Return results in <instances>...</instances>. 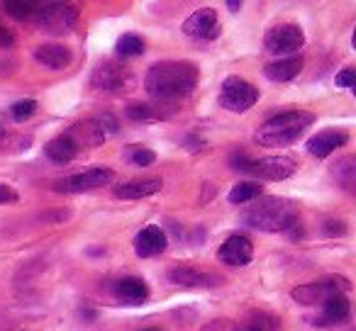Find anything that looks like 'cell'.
Listing matches in <instances>:
<instances>
[{
    "label": "cell",
    "instance_id": "35",
    "mask_svg": "<svg viewBox=\"0 0 356 331\" xmlns=\"http://www.w3.org/2000/svg\"><path fill=\"white\" fill-rule=\"evenodd\" d=\"M144 331H161V329H144Z\"/></svg>",
    "mask_w": 356,
    "mask_h": 331
},
{
    "label": "cell",
    "instance_id": "27",
    "mask_svg": "<svg viewBox=\"0 0 356 331\" xmlns=\"http://www.w3.org/2000/svg\"><path fill=\"white\" fill-rule=\"evenodd\" d=\"M124 156H127V161L129 163H134V166H152L154 161H156V153L152 151V148H147V146H127V151H124Z\"/></svg>",
    "mask_w": 356,
    "mask_h": 331
},
{
    "label": "cell",
    "instance_id": "6",
    "mask_svg": "<svg viewBox=\"0 0 356 331\" xmlns=\"http://www.w3.org/2000/svg\"><path fill=\"white\" fill-rule=\"evenodd\" d=\"M134 85V76L120 61H103L93 69L90 76V88L98 90V93H108V95H122L127 90H132Z\"/></svg>",
    "mask_w": 356,
    "mask_h": 331
},
{
    "label": "cell",
    "instance_id": "22",
    "mask_svg": "<svg viewBox=\"0 0 356 331\" xmlns=\"http://www.w3.org/2000/svg\"><path fill=\"white\" fill-rule=\"evenodd\" d=\"M166 110L168 108L163 103H134L124 110V114L132 122H159V119H166L171 114Z\"/></svg>",
    "mask_w": 356,
    "mask_h": 331
},
{
    "label": "cell",
    "instance_id": "36",
    "mask_svg": "<svg viewBox=\"0 0 356 331\" xmlns=\"http://www.w3.org/2000/svg\"><path fill=\"white\" fill-rule=\"evenodd\" d=\"M0 137H3V127H0Z\"/></svg>",
    "mask_w": 356,
    "mask_h": 331
},
{
    "label": "cell",
    "instance_id": "10",
    "mask_svg": "<svg viewBox=\"0 0 356 331\" xmlns=\"http://www.w3.org/2000/svg\"><path fill=\"white\" fill-rule=\"evenodd\" d=\"M264 46H266V51L283 56V59L296 56V51H300L305 46V32L298 25H293V22H283V25H276L266 32Z\"/></svg>",
    "mask_w": 356,
    "mask_h": 331
},
{
    "label": "cell",
    "instance_id": "5",
    "mask_svg": "<svg viewBox=\"0 0 356 331\" xmlns=\"http://www.w3.org/2000/svg\"><path fill=\"white\" fill-rule=\"evenodd\" d=\"M351 290V282L341 275H330V278H322V280L315 282H305V285H298L291 290V297L298 302V305H305V307H317V305H325L330 297L334 295H346Z\"/></svg>",
    "mask_w": 356,
    "mask_h": 331
},
{
    "label": "cell",
    "instance_id": "23",
    "mask_svg": "<svg viewBox=\"0 0 356 331\" xmlns=\"http://www.w3.org/2000/svg\"><path fill=\"white\" fill-rule=\"evenodd\" d=\"M237 331H281V321L278 316H273L271 312L254 309L247 314L242 326H237Z\"/></svg>",
    "mask_w": 356,
    "mask_h": 331
},
{
    "label": "cell",
    "instance_id": "11",
    "mask_svg": "<svg viewBox=\"0 0 356 331\" xmlns=\"http://www.w3.org/2000/svg\"><path fill=\"white\" fill-rule=\"evenodd\" d=\"M222 27H220V17L213 8H200V10L191 12L184 22V35L195 42H213L220 37Z\"/></svg>",
    "mask_w": 356,
    "mask_h": 331
},
{
    "label": "cell",
    "instance_id": "14",
    "mask_svg": "<svg viewBox=\"0 0 356 331\" xmlns=\"http://www.w3.org/2000/svg\"><path fill=\"white\" fill-rule=\"evenodd\" d=\"M166 246H168L166 234H163V229L156 227V224H149V227H144L142 232H137V237H134V253H137L139 258L159 256V253L166 251Z\"/></svg>",
    "mask_w": 356,
    "mask_h": 331
},
{
    "label": "cell",
    "instance_id": "21",
    "mask_svg": "<svg viewBox=\"0 0 356 331\" xmlns=\"http://www.w3.org/2000/svg\"><path fill=\"white\" fill-rule=\"evenodd\" d=\"M79 151H81V146L69 137V134H59V137H54L44 146V153L49 156V161L59 163V166H66V163H71L76 156H79Z\"/></svg>",
    "mask_w": 356,
    "mask_h": 331
},
{
    "label": "cell",
    "instance_id": "2",
    "mask_svg": "<svg viewBox=\"0 0 356 331\" xmlns=\"http://www.w3.org/2000/svg\"><path fill=\"white\" fill-rule=\"evenodd\" d=\"M244 224L259 232H286L296 237V229L302 227L298 205L288 198H259L252 207L244 212ZM300 232V229H298Z\"/></svg>",
    "mask_w": 356,
    "mask_h": 331
},
{
    "label": "cell",
    "instance_id": "12",
    "mask_svg": "<svg viewBox=\"0 0 356 331\" xmlns=\"http://www.w3.org/2000/svg\"><path fill=\"white\" fill-rule=\"evenodd\" d=\"M218 258L232 268L249 266L254 258V244L249 241V237H244V234H232V237L225 239V244L220 246Z\"/></svg>",
    "mask_w": 356,
    "mask_h": 331
},
{
    "label": "cell",
    "instance_id": "18",
    "mask_svg": "<svg viewBox=\"0 0 356 331\" xmlns=\"http://www.w3.org/2000/svg\"><path fill=\"white\" fill-rule=\"evenodd\" d=\"M351 316V302L346 295H334L322 305L320 319H315V326H339Z\"/></svg>",
    "mask_w": 356,
    "mask_h": 331
},
{
    "label": "cell",
    "instance_id": "13",
    "mask_svg": "<svg viewBox=\"0 0 356 331\" xmlns=\"http://www.w3.org/2000/svg\"><path fill=\"white\" fill-rule=\"evenodd\" d=\"M168 280L184 287H218L222 278L215 275V273L200 271L195 266H176L168 271Z\"/></svg>",
    "mask_w": 356,
    "mask_h": 331
},
{
    "label": "cell",
    "instance_id": "26",
    "mask_svg": "<svg viewBox=\"0 0 356 331\" xmlns=\"http://www.w3.org/2000/svg\"><path fill=\"white\" fill-rule=\"evenodd\" d=\"M118 54L122 56V59H129V56H139L144 54V40L139 35H122L118 40Z\"/></svg>",
    "mask_w": 356,
    "mask_h": 331
},
{
    "label": "cell",
    "instance_id": "33",
    "mask_svg": "<svg viewBox=\"0 0 356 331\" xmlns=\"http://www.w3.org/2000/svg\"><path fill=\"white\" fill-rule=\"evenodd\" d=\"M0 203H17V193L10 185H0Z\"/></svg>",
    "mask_w": 356,
    "mask_h": 331
},
{
    "label": "cell",
    "instance_id": "1",
    "mask_svg": "<svg viewBox=\"0 0 356 331\" xmlns=\"http://www.w3.org/2000/svg\"><path fill=\"white\" fill-rule=\"evenodd\" d=\"M198 66L191 61H159L144 76V88L156 103H176L188 98L198 85Z\"/></svg>",
    "mask_w": 356,
    "mask_h": 331
},
{
    "label": "cell",
    "instance_id": "32",
    "mask_svg": "<svg viewBox=\"0 0 356 331\" xmlns=\"http://www.w3.org/2000/svg\"><path fill=\"white\" fill-rule=\"evenodd\" d=\"M325 227H330V229H325L327 234H346V222H341V219H327L325 222Z\"/></svg>",
    "mask_w": 356,
    "mask_h": 331
},
{
    "label": "cell",
    "instance_id": "9",
    "mask_svg": "<svg viewBox=\"0 0 356 331\" xmlns=\"http://www.w3.org/2000/svg\"><path fill=\"white\" fill-rule=\"evenodd\" d=\"M115 178V171L108 166H93L88 171H81V173L66 176V178L56 180L54 190L56 193H90V190H98L110 185Z\"/></svg>",
    "mask_w": 356,
    "mask_h": 331
},
{
    "label": "cell",
    "instance_id": "29",
    "mask_svg": "<svg viewBox=\"0 0 356 331\" xmlns=\"http://www.w3.org/2000/svg\"><path fill=\"white\" fill-rule=\"evenodd\" d=\"M37 100H17L15 105L10 108V117L15 119V122H27L30 117H35V112H37Z\"/></svg>",
    "mask_w": 356,
    "mask_h": 331
},
{
    "label": "cell",
    "instance_id": "17",
    "mask_svg": "<svg viewBox=\"0 0 356 331\" xmlns=\"http://www.w3.org/2000/svg\"><path fill=\"white\" fill-rule=\"evenodd\" d=\"M163 183L161 178H139V180H127V183H120L113 190L115 198L120 200H142V198H152V195L161 193Z\"/></svg>",
    "mask_w": 356,
    "mask_h": 331
},
{
    "label": "cell",
    "instance_id": "3",
    "mask_svg": "<svg viewBox=\"0 0 356 331\" xmlns=\"http://www.w3.org/2000/svg\"><path fill=\"white\" fill-rule=\"evenodd\" d=\"M312 122H315V114L312 112H305V110H288V112L268 117L266 122L257 129L254 139H257L259 146L281 148V146H288V144L298 142V139L305 134V129L312 127Z\"/></svg>",
    "mask_w": 356,
    "mask_h": 331
},
{
    "label": "cell",
    "instance_id": "34",
    "mask_svg": "<svg viewBox=\"0 0 356 331\" xmlns=\"http://www.w3.org/2000/svg\"><path fill=\"white\" fill-rule=\"evenodd\" d=\"M227 8H229L232 12H237V10H242V3H237V0H229Z\"/></svg>",
    "mask_w": 356,
    "mask_h": 331
},
{
    "label": "cell",
    "instance_id": "25",
    "mask_svg": "<svg viewBox=\"0 0 356 331\" xmlns=\"http://www.w3.org/2000/svg\"><path fill=\"white\" fill-rule=\"evenodd\" d=\"M261 198V185L254 183V180H244V183H237L232 190H229L227 200L232 205H244V203H254V200Z\"/></svg>",
    "mask_w": 356,
    "mask_h": 331
},
{
    "label": "cell",
    "instance_id": "30",
    "mask_svg": "<svg viewBox=\"0 0 356 331\" xmlns=\"http://www.w3.org/2000/svg\"><path fill=\"white\" fill-rule=\"evenodd\" d=\"M354 76H356V71L351 69V66H346V69H341L339 74H337L334 83L339 85V88H346V90H351V88H354Z\"/></svg>",
    "mask_w": 356,
    "mask_h": 331
},
{
    "label": "cell",
    "instance_id": "31",
    "mask_svg": "<svg viewBox=\"0 0 356 331\" xmlns=\"http://www.w3.org/2000/svg\"><path fill=\"white\" fill-rule=\"evenodd\" d=\"M13 44H15V37H13V32L0 22V49H10Z\"/></svg>",
    "mask_w": 356,
    "mask_h": 331
},
{
    "label": "cell",
    "instance_id": "19",
    "mask_svg": "<svg viewBox=\"0 0 356 331\" xmlns=\"http://www.w3.org/2000/svg\"><path fill=\"white\" fill-rule=\"evenodd\" d=\"M74 54H71L69 46L64 44H42L35 49V61L42 64L44 69H51V71H61L71 64Z\"/></svg>",
    "mask_w": 356,
    "mask_h": 331
},
{
    "label": "cell",
    "instance_id": "7",
    "mask_svg": "<svg viewBox=\"0 0 356 331\" xmlns=\"http://www.w3.org/2000/svg\"><path fill=\"white\" fill-rule=\"evenodd\" d=\"M32 20L47 35H66L79 22V10L69 3H47V6L35 8Z\"/></svg>",
    "mask_w": 356,
    "mask_h": 331
},
{
    "label": "cell",
    "instance_id": "20",
    "mask_svg": "<svg viewBox=\"0 0 356 331\" xmlns=\"http://www.w3.org/2000/svg\"><path fill=\"white\" fill-rule=\"evenodd\" d=\"M302 71V59L300 56H286V59L271 61V64L264 66V76L273 83H286L293 80Z\"/></svg>",
    "mask_w": 356,
    "mask_h": 331
},
{
    "label": "cell",
    "instance_id": "4",
    "mask_svg": "<svg viewBox=\"0 0 356 331\" xmlns=\"http://www.w3.org/2000/svg\"><path fill=\"white\" fill-rule=\"evenodd\" d=\"M234 171L242 173H252L261 180H286L296 173V161L291 156H264V158H252L244 151H234L229 156Z\"/></svg>",
    "mask_w": 356,
    "mask_h": 331
},
{
    "label": "cell",
    "instance_id": "24",
    "mask_svg": "<svg viewBox=\"0 0 356 331\" xmlns=\"http://www.w3.org/2000/svg\"><path fill=\"white\" fill-rule=\"evenodd\" d=\"M332 178L341 185L344 190L354 193V185H356V158L354 156H344L332 166Z\"/></svg>",
    "mask_w": 356,
    "mask_h": 331
},
{
    "label": "cell",
    "instance_id": "16",
    "mask_svg": "<svg viewBox=\"0 0 356 331\" xmlns=\"http://www.w3.org/2000/svg\"><path fill=\"white\" fill-rule=\"evenodd\" d=\"M346 139H349V134L344 129H325V132H317L315 137L307 139V151L317 158H327L337 148L344 146Z\"/></svg>",
    "mask_w": 356,
    "mask_h": 331
},
{
    "label": "cell",
    "instance_id": "15",
    "mask_svg": "<svg viewBox=\"0 0 356 331\" xmlns=\"http://www.w3.org/2000/svg\"><path fill=\"white\" fill-rule=\"evenodd\" d=\"M113 295L118 302H122V305L127 307H137L142 305V302L149 300V285L142 280V278H122V280H118L113 285Z\"/></svg>",
    "mask_w": 356,
    "mask_h": 331
},
{
    "label": "cell",
    "instance_id": "28",
    "mask_svg": "<svg viewBox=\"0 0 356 331\" xmlns=\"http://www.w3.org/2000/svg\"><path fill=\"white\" fill-rule=\"evenodd\" d=\"M0 8H3L10 17H15V20H32L37 6L35 3H15V0H8V3H3Z\"/></svg>",
    "mask_w": 356,
    "mask_h": 331
},
{
    "label": "cell",
    "instance_id": "8",
    "mask_svg": "<svg viewBox=\"0 0 356 331\" xmlns=\"http://www.w3.org/2000/svg\"><path fill=\"white\" fill-rule=\"evenodd\" d=\"M259 103V90L247 78L229 76L220 88V105L229 112H247Z\"/></svg>",
    "mask_w": 356,
    "mask_h": 331
}]
</instances>
